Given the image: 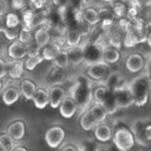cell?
<instances>
[{
  "label": "cell",
  "instance_id": "681fc988",
  "mask_svg": "<svg viewBox=\"0 0 151 151\" xmlns=\"http://www.w3.org/2000/svg\"><path fill=\"white\" fill-rule=\"evenodd\" d=\"M1 88H2V84H1V82H0V91H1Z\"/></svg>",
  "mask_w": 151,
  "mask_h": 151
},
{
  "label": "cell",
  "instance_id": "4dcf8cb0",
  "mask_svg": "<svg viewBox=\"0 0 151 151\" xmlns=\"http://www.w3.org/2000/svg\"><path fill=\"white\" fill-rule=\"evenodd\" d=\"M35 12L31 10H27L25 12H23V20H24V26L25 27L28 29H32L35 22Z\"/></svg>",
  "mask_w": 151,
  "mask_h": 151
},
{
  "label": "cell",
  "instance_id": "f5cc1de1",
  "mask_svg": "<svg viewBox=\"0 0 151 151\" xmlns=\"http://www.w3.org/2000/svg\"><path fill=\"white\" fill-rule=\"evenodd\" d=\"M104 1H107L108 2V1H112V0H104Z\"/></svg>",
  "mask_w": 151,
  "mask_h": 151
},
{
  "label": "cell",
  "instance_id": "d6a6232c",
  "mask_svg": "<svg viewBox=\"0 0 151 151\" xmlns=\"http://www.w3.org/2000/svg\"><path fill=\"white\" fill-rule=\"evenodd\" d=\"M99 12V16H100V21L104 20V24L109 23V22H112L113 19V12L111 11H110L107 8H103L98 10Z\"/></svg>",
  "mask_w": 151,
  "mask_h": 151
},
{
  "label": "cell",
  "instance_id": "d6986e66",
  "mask_svg": "<svg viewBox=\"0 0 151 151\" xmlns=\"http://www.w3.org/2000/svg\"><path fill=\"white\" fill-rule=\"evenodd\" d=\"M97 124L98 123L92 117V115L88 110H86L85 111L81 112V119H80V125L84 131L94 130V128L96 127Z\"/></svg>",
  "mask_w": 151,
  "mask_h": 151
},
{
  "label": "cell",
  "instance_id": "2e32d148",
  "mask_svg": "<svg viewBox=\"0 0 151 151\" xmlns=\"http://www.w3.org/2000/svg\"><path fill=\"white\" fill-rule=\"evenodd\" d=\"M82 20L88 23L89 26H95L100 22V16L98 10L93 7H86L81 13Z\"/></svg>",
  "mask_w": 151,
  "mask_h": 151
},
{
  "label": "cell",
  "instance_id": "ab89813d",
  "mask_svg": "<svg viewBox=\"0 0 151 151\" xmlns=\"http://www.w3.org/2000/svg\"><path fill=\"white\" fill-rule=\"evenodd\" d=\"M143 32L146 35V38H148L150 35H151V21L148 22L145 27H144V29H143Z\"/></svg>",
  "mask_w": 151,
  "mask_h": 151
},
{
  "label": "cell",
  "instance_id": "f546056e",
  "mask_svg": "<svg viewBox=\"0 0 151 151\" xmlns=\"http://www.w3.org/2000/svg\"><path fill=\"white\" fill-rule=\"evenodd\" d=\"M43 59L44 58L42 55H38L36 57H28L25 62V67L29 71H33L39 64H41L43 61Z\"/></svg>",
  "mask_w": 151,
  "mask_h": 151
},
{
  "label": "cell",
  "instance_id": "4fadbf2b",
  "mask_svg": "<svg viewBox=\"0 0 151 151\" xmlns=\"http://www.w3.org/2000/svg\"><path fill=\"white\" fill-rule=\"evenodd\" d=\"M88 110L89 111V112L91 113L92 117L95 119V120L98 124L104 123L106 120L107 117L109 116V114L107 113V111H105V109L104 108V106L102 104H97V103H95V102H93L89 105V107H88Z\"/></svg>",
  "mask_w": 151,
  "mask_h": 151
},
{
  "label": "cell",
  "instance_id": "8fae6325",
  "mask_svg": "<svg viewBox=\"0 0 151 151\" xmlns=\"http://www.w3.org/2000/svg\"><path fill=\"white\" fill-rule=\"evenodd\" d=\"M65 97V91L62 87L54 86L50 89L49 98H50V105L53 109H57L61 104L62 101Z\"/></svg>",
  "mask_w": 151,
  "mask_h": 151
},
{
  "label": "cell",
  "instance_id": "b9f144b4",
  "mask_svg": "<svg viewBox=\"0 0 151 151\" xmlns=\"http://www.w3.org/2000/svg\"><path fill=\"white\" fill-rule=\"evenodd\" d=\"M62 151H80L79 149L77 147H75L74 145H72V144H68L66 145L65 147L63 148Z\"/></svg>",
  "mask_w": 151,
  "mask_h": 151
},
{
  "label": "cell",
  "instance_id": "5b68a950",
  "mask_svg": "<svg viewBox=\"0 0 151 151\" xmlns=\"http://www.w3.org/2000/svg\"><path fill=\"white\" fill-rule=\"evenodd\" d=\"M111 92L119 109H126L134 104V96L129 85H122L114 88Z\"/></svg>",
  "mask_w": 151,
  "mask_h": 151
},
{
  "label": "cell",
  "instance_id": "9a60e30c",
  "mask_svg": "<svg viewBox=\"0 0 151 151\" xmlns=\"http://www.w3.org/2000/svg\"><path fill=\"white\" fill-rule=\"evenodd\" d=\"M8 54L13 59H21L27 56V46L20 42H14L10 45Z\"/></svg>",
  "mask_w": 151,
  "mask_h": 151
},
{
  "label": "cell",
  "instance_id": "f907efd6",
  "mask_svg": "<svg viewBox=\"0 0 151 151\" xmlns=\"http://www.w3.org/2000/svg\"><path fill=\"white\" fill-rule=\"evenodd\" d=\"M96 151H106V150H98Z\"/></svg>",
  "mask_w": 151,
  "mask_h": 151
},
{
  "label": "cell",
  "instance_id": "9c48e42d",
  "mask_svg": "<svg viewBox=\"0 0 151 151\" xmlns=\"http://www.w3.org/2000/svg\"><path fill=\"white\" fill-rule=\"evenodd\" d=\"M93 131L96 140L98 141L99 142L106 143L110 142L112 138V134H113L112 128L109 125L105 124L104 122L97 124Z\"/></svg>",
  "mask_w": 151,
  "mask_h": 151
},
{
  "label": "cell",
  "instance_id": "cb8c5ba5",
  "mask_svg": "<svg viewBox=\"0 0 151 151\" xmlns=\"http://www.w3.org/2000/svg\"><path fill=\"white\" fill-rule=\"evenodd\" d=\"M20 90L26 99L31 100V99H33V97L36 92V87L33 81H31L29 80H25L21 82Z\"/></svg>",
  "mask_w": 151,
  "mask_h": 151
},
{
  "label": "cell",
  "instance_id": "4316f807",
  "mask_svg": "<svg viewBox=\"0 0 151 151\" xmlns=\"http://www.w3.org/2000/svg\"><path fill=\"white\" fill-rule=\"evenodd\" d=\"M54 64L58 68H61V69L66 68L70 65L67 50H61V51L54 58Z\"/></svg>",
  "mask_w": 151,
  "mask_h": 151
},
{
  "label": "cell",
  "instance_id": "ba28073f",
  "mask_svg": "<svg viewBox=\"0 0 151 151\" xmlns=\"http://www.w3.org/2000/svg\"><path fill=\"white\" fill-rule=\"evenodd\" d=\"M145 65V60L142 54L132 53L129 54L126 60V67L132 73L141 72Z\"/></svg>",
  "mask_w": 151,
  "mask_h": 151
},
{
  "label": "cell",
  "instance_id": "8992f818",
  "mask_svg": "<svg viewBox=\"0 0 151 151\" xmlns=\"http://www.w3.org/2000/svg\"><path fill=\"white\" fill-rule=\"evenodd\" d=\"M110 74L111 73L109 65L104 62L88 65L87 76L90 80L96 81H105L110 76Z\"/></svg>",
  "mask_w": 151,
  "mask_h": 151
},
{
  "label": "cell",
  "instance_id": "7dc6e473",
  "mask_svg": "<svg viewBox=\"0 0 151 151\" xmlns=\"http://www.w3.org/2000/svg\"><path fill=\"white\" fill-rule=\"evenodd\" d=\"M147 42L149 43V45L151 47V35L147 38Z\"/></svg>",
  "mask_w": 151,
  "mask_h": 151
},
{
  "label": "cell",
  "instance_id": "c3c4849f",
  "mask_svg": "<svg viewBox=\"0 0 151 151\" xmlns=\"http://www.w3.org/2000/svg\"><path fill=\"white\" fill-rule=\"evenodd\" d=\"M82 151H96V150H90V149H87V150H84Z\"/></svg>",
  "mask_w": 151,
  "mask_h": 151
},
{
  "label": "cell",
  "instance_id": "db71d44e",
  "mask_svg": "<svg viewBox=\"0 0 151 151\" xmlns=\"http://www.w3.org/2000/svg\"><path fill=\"white\" fill-rule=\"evenodd\" d=\"M146 1H148V2H150V3H151V0H146Z\"/></svg>",
  "mask_w": 151,
  "mask_h": 151
},
{
  "label": "cell",
  "instance_id": "836d02e7",
  "mask_svg": "<svg viewBox=\"0 0 151 151\" xmlns=\"http://www.w3.org/2000/svg\"><path fill=\"white\" fill-rule=\"evenodd\" d=\"M19 24V18L17 14L13 12H9L6 15L5 19V26L7 27H17Z\"/></svg>",
  "mask_w": 151,
  "mask_h": 151
},
{
  "label": "cell",
  "instance_id": "7a4b0ae2",
  "mask_svg": "<svg viewBox=\"0 0 151 151\" xmlns=\"http://www.w3.org/2000/svg\"><path fill=\"white\" fill-rule=\"evenodd\" d=\"M134 96V105L137 107L145 106L150 100L151 83L146 74L134 79L129 84Z\"/></svg>",
  "mask_w": 151,
  "mask_h": 151
},
{
  "label": "cell",
  "instance_id": "e0dca14e",
  "mask_svg": "<svg viewBox=\"0 0 151 151\" xmlns=\"http://www.w3.org/2000/svg\"><path fill=\"white\" fill-rule=\"evenodd\" d=\"M82 33L79 28H69L65 35V42L69 47L79 46L82 41Z\"/></svg>",
  "mask_w": 151,
  "mask_h": 151
},
{
  "label": "cell",
  "instance_id": "8d00e7d4",
  "mask_svg": "<svg viewBox=\"0 0 151 151\" xmlns=\"http://www.w3.org/2000/svg\"><path fill=\"white\" fill-rule=\"evenodd\" d=\"M142 139L146 142H151V123L146 124L142 128Z\"/></svg>",
  "mask_w": 151,
  "mask_h": 151
},
{
  "label": "cell",
  "instance_id": "484cf974",
  "mask_svg": "<svg viewBox=\"0 0 151 151\" xmlns=\"http://www.w3.org/2000/svg\"><path fill=\"white\" fill-rule=\"evenodd\" d=\"M19 97V93L16 88H7L6 90H4V92L3 93L2 98L4 103L6 105H12L14 103H16L18 101Z\"/></svg>",
  "mask_w": 151,
  "mask_h": 151
},
{
  "label": "cell",
  "instance_id": "816d5d0a",
  "mask_svg": "<svg viewBox=\"0 0 151 151\" xmlns=\"http://www.w3.org/2000/svg\"><path fill=\"white\" fill-rule=\"evenodd\" d=\"M31 1H32V2H34V3H35V1H36V0H31Z\"/></svg>",
  "mask_w": 151,
  "mask_h": 151
},
{
  "label": "cell",
  "instance_id": "ac0fdd59",
  "mask_svg": "<svg viewBox=\"0 0 151 151\" xmlns=\"http://www.w3.org/2000/svg\"><path fill=\"white\" fill-rule=\"evenodd\" d=\"M111 90L106 84H100L93 88V102L102 104L110 95Z\"/></svg>",
  "mask_w": 151,
  "mask_h": 151
},
{
  "label": "cell",
  "instance_id": "6da1fadb",
  "mask_svg": "<svg viewBox=\"0 0 151 151\" xmlns=\"http://www.w3.org/2000/svg\"><path fill=\"white\" fill-rule=\"evenodd\" d=\"M71 97L76 102L78 109L83 112L93 103V87L90 79L80 75L71 89Z\"/></svg>",
  "mask_w": 151,
  "mask_h": 151
},
{
  "label": "cell",
  "instance_id": "1f68e13d",
  "mask_svg": "<svg viewBox=\"0 0 151 151\" xmlns=\"http://www.w3.org/2000/svg\"><path fill=\"white\" fill-rule=\"evenodd\" d=\"M26 46H27V55L28 57H36L40 55L41 47L35 42H35L31 41L30 42L26 44Z\"/></svg>",
  "mask_w": 151,
  "mask_h": 151
},
{
  "label": "cell",
  "instance_id": "ffe728a7",
  "mask_svg": "<svg viewBox=\"0 0 151 151\" xmlns=\"http://www.w3.org/2000/svg\"><path fill=\"white\" fill-rule=\"evenodd\" d=\"M33 101L35 103V105L38 109H44L49 104H50V98H49V93H47L44 89L40 88L36 90Z\"/></svg>",
  "mask_w": 151,
  "mask_h": 151
},
{
  "label": "cell",
  "instance_id": "3957f363",
  "mask_svg": "<svg viewBox=\"0 0 151 151\" xmlns=\"http://www.w3.org/2000/svg\"><path fill=\"white\" fill-rule=\"evenodd\" d=\"M111 141L119 151H130L136 145L135 134L126 127L117 128L112 134Z\"/></svg>",
  "mask_w": 151,
  "mask_h": 151
},
{
  "label": "cell",
  "instance_id": "277c9868",
  "mask_svg": "<svg viewBox=\"0 0 151 151\" xmlns=\"http://www.w3.org/2000/svg\"><path fill=\"white\" fill-rule=\"evenodd\" d=\"M84 62L89 65L103 62V54L104 46L98 42H90L83 46Z\"/></svg>",
  "mask_w": 151,
  "mask_h": 151
},
{
  "label": "cell",
  "instance_id": "603a6c76",
  "mask_svg": "<svg viewBox=\"0 0 151 151\" xmlns=\"http://www.w3.org/2000/svg\"><path fill=\"white\" fill-rule=\"evenodd\" d=\"M61 51V47L57 42L49 43L42 50V57L46 60H54L58 54Z\"/></svg>",
  "mask_w": 151,
  "mask_h": 151
},
{
  "label": "cell",
  "instance_id": "ee69618b",
  "mask_svg": "<svg viewBox=\"0 0 151 151\" xmlns=\"http://www.w3.org/2000/svg\"><path fill=\"white\" fill-rule=\"evenodd\" d=\"M130 151H146L144 149H142V148H141V147H134V149H132Z\"/></svg>",
  "mask_w": 151,
  "mask_h": 151
},
{
  "label": "cell",
  "instance_id": "d590c367",
  "mask_svg": "<svg viewBox=\"0 0 151 151\" xmlns=\"http://www.w3.org/2000/svg\"><path fill=\"white\" fill-rule=\"evenodd\" d=\"M3 33L4 34V36L8 40H14L19 35V30L18 29V27H6L4 30L3 31Z\"/></svg>",
  "mask_w": 151,
  "mask_h": 151
},
{
  "label": "cell",
  "instance_id": "11a10c76",
  "mask_svg": "<svg viewBox=\"0 0 151 151\" xmlns=\"http://www.w3.org/2000/svg\"><path fill=\"white\" fill-rule=\"evenodd\" d=\"M0 54H1V50H0Z\"/></svg>",
  "mask_w": 151,
  "mask_h": 151
},
{
  "label": "cell",
  "instance_id": "30bf717a",
  "mask_svg": "<svg viewBox=\"0 0 151 151\" xmlns=\"http://www.w3.org/2000/svg\"><path fill=\"white\" fill-rule=\"evenodd\" d=\"M78 105L76 102L70 96V97H65V99L62 101L61 104L59 105V112L65 119H71L73 118L77 111H78Z\"/></svg>",
  "mask_w": 151,
  "mask_h": 151
},
{
  "label": "cell",
  "instance_id": "e575fe53",
  "mask_svg": "<svg viewBox=\"0 0 151 151\" xmlns=\"http://www.w3.org/2000/svg\"><path fill=\"white\" fill-rule=\"evenodd\" d=\"M19 40L20 42L24 44H27L32 41V34H31V29H28L25 27L20 30L19 34Z\"/></svg>",
  "mask_w": 151,
  "mask_h": 151
},
{
  "label": "cell",
  "instance_id": "5bb4252c",
  "mask_svg": "<svg viewBox=\"0 0 151 151\" xmlns=\"http://www.w3.org/2000/svg\"><path fill=\"white\" fill-rule=\"evenodd\" d=\"M70 65H77L84 62V49L83 46L79 45L75 47H70L67 50Z\"/></svg>",
  "mask_w": 151,
  "mask_h": 151
},
{
  "label": "cell",
  "instance_id": "52a82bcc",
  "mask_svg": "<svg viewBox=\"0 0 151 151\" xmlns=\"http://www.w3.org/2000/svg\"><path fill=\"white\" fill-rule=\"evenodd\" d=\"M65 133L64 129L59 127H51L45 134V141L47 144L52 149L59 147L65 140Z\"/></svg>",
  "mask_w": 151,
  "mask_h": 151
},
{
  "label": "cell",
  "instance_id": "7bdbcfd3",
  "mask_svg": "<svg viewBox=\"0 0 151 151\" xmlns=\"http://www.w3.org/2000/svg\"><path fill=\"white\" fill-rule=\"evenodd\" d=\"M6 27V26L4 25V18L2 15H0V32H3L4 30V28Z\"/></svg>",
  "mask_w": 151,
  "mask_h": 151
},
{
  "label": "cell",
  "instance_id": "83f0119b",
  "mask_svg": "<svg viewBox=\"0 0 151 151\" xmlns=\"http://www.w3.org/2000/svg\"><path fill=\"white\" fill-rule=\"evenodd\" d=\"M102 105L104 106V108L105 109V111H107V113L109 115L114 114L119 109L117 107V104H116V102H115V99H114V96H113V94L111 91L110 95L108 96V97L105 99V101L102 104Z\"/></svg>",
  "mask_w": 151,
  "mask_h": 151
},
{
  "label": "cell",
  "instance_id": "74e56055",
  "mask_svg": "<svg viewBox=\"0 0 151 151\" xmlns=\"http://www.w3.org/2000/svg\"><path fill=\"white\" fill-rule=\"evenodd\" d=\"M12 6L15 9H21L26 5V0H12Z\"/></svg>",
  "mask_w": 151,
  "mask_h": 151
},
{
  "label": "cell",
  "instance_id": "f1b7e54d",
  "mask_svg": "<svg viewBox=\"0 0 151 151\" xmlns=\"http://www.w3.org/2000/svg\"><path fill=\"white\" fill-rule=\"evenodd\" d=\"M13 139L9 134L0 135V147L4 151H12L14 150Z\"/></svg>",
  "mask_w": 151,
  "mask_h": 151
},
{
  "label": "cell",
  "instance_id": "7c38bea8",
  "mask_svg": "<svg viewBox=\"0 0 151 151\" xmlns=\"http://www.w3.org/2000/svg\"><path fill=\"white\" fill-rule=\"evenodd\" d=\"M120 52L114 46H104L103 54V62L108 65L118 63L120 59Z\"/></svg>",
  "mask_w": 151,
  "mask_h": 151
},
{
  "label": "cell",
  "instance_id": "60d3db41",
  "mask_svg": "<svg viewBox=\"0 0 151 151\" xmlns=\"http://www.w3.org/2000/svg\"><path fill=\"white\" fill-rule=\"evenodd\" d=\"M5 74H6L5 65H4V63L0 59V79H2L3 77H4Z\"/></svg>",
  "mask_w": 151,
  "mask_h": 151
},
{
  "label": "cell",
  "instance_id": "bcb514c9",
  "mask_svg": "<svg viewBox=\"0 0 151 151\" xmlns=\"http://www.w3.org/2000/svg\"><path fill=\"white\" fill-rule=\"evenodd\" d=\"M12 151H27L26 149H24V148H21V147H19V148H16V149H14Z\"/></svg>",
  "mask_w": 151,
  "mask_h": 151
},
{
  "label": "cell",
  "instance_id": "f6af8a7d",
  "mask_svg": "<svg viewBox=\"0 0 151 151\" xmlns=\"http://www.w3.org/2000/svg\"><path fill=\"white\" fill-rule=\"evenodd\" d=\"M4 4L0 2V15H2V13L4 12Z\"/></svg>",
  "mask_w": 151,
  "mask_h": 151
},
{
  "label": "cell",
  "instance_id": "f35d334b",
  "mask_svg": "<svg viewBox=\"0 0 151 151\" xmlns=\"http://www.w3.org/2000/svg\"><path fill=\"white\" fill-rule=\"evenodd\" d=\"M146 75L151 83V58L146 65Z\"/></svg>",
  "mask_w": 151,
  "mask_h": 151
},
{
  "label": "cell",
  "instance_id": "d4e9b609",
  "mask_svg": "<svg viewBox=\"0 0 151 151\" xmlns=\"http://www.w3.org/2000/svg\"><path fill=\"white\" fill-rule=\"evenodd\" d=\"M10 76L13 79H18L21 76L23 73V64L19 60L10 62L6 67Z\"/></svg>",
  "mask_w": 151,
  "mask_h": 151
},
{
  "label": "cell",
  "instance_id": "7402d4cb",
  "mask_svg": "<svg viewBox=\"0 0 151 151\" xmlns=\"http://www.w3.org/2000/svg\"><path fill=\"white\" fill-rule=\"evenodd\" d=\"M50 40V35L48 28L46 27L39 28L35 34V41L41 48L48 45Z\"/></svg>",
  "mask_w": 151,
  "mask_h": 151
},
{
  "label": "cell",
  "instance_id": "44dd1931",
  "mask_svg": "<svg viewBox=\"0 0 151 151\" xmlns=\"http://www.w3.org/2000/svg\"><path fill=\"white\" fill-rule=\"evenodd\" d=\"M8 134L13 140H20L25 134V126L22 122L17 121L12 123L8 127Z\"/></svg>",
  "mask_w": 151,
  "mask_h": 151
}]
</instances>
